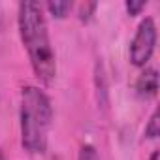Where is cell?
<instances>
[{"mask_svg":"<svg viewBox=\"0 0 160 160\" xmlns=\"http://www.w3.org/2000/svg\"><path fill=\"white\" fill-rule=\"evenodd\" d=\"M158 136H160V113H158V109H154L147 126H145V138L147 139H156Z\"/></svg>","mask_w":160,"mask_h":160,"instance_id":"obj_6","label":"cell"},{"mask_svg":"<svg viewBox=\"0 0 160 160\" xmlns=\"http://www.w3.org/2000/svg\"><path fill=\"white\" fill-rule=\"evenodd\" d=\"M136 91L143 98H154L158 92V72L154 68H145L136 79Z\"/></svg>","mask_w":160,"mask_h":160,"instance_id":"obj_4","label":"cell"},{"mask_svg":"<svg viewBox=\"0 0 160 160\" xmlns=\"http://www.w3.org/2000/svg\"><path fill=\"white\" fill-rule=\"evenodd\" d=\"M0 160H6V156H4V152L0 151Z\"/></svg>","mask_w":160,"mask_h":160,"instance_id":"obj_11","label":"cell"},{"mask_svg":"<svg viewBox=\"0 0 160 160\" xmlns=\"http://www.w3.org/2000/svg\"><path fill=\"white\" fill-rule=\"evenodd\" d=\"M94 10H96V4H94V2H91V4H81V10H79V19H81V21H89Z\"/></svg>","mask_w":160,"mask_h":160,"instance_id":"obj_9","label":"cell"},{"mask_svg":"<svg viewBox=\"0 0 160 160\" xmlns=\"http://www.w3.org/2000/svg\"><path fill=\"white\" fill-rule=\"evenodd\" d=\"M149 160H160V151L154 149V151L151 152V158H149Z\"/></svg>","mask_w":160,"mask_h":160,"instance_id":"obj_10","label":"cell"},{"mask_svg":"<svg viewBox=\"0 0 160 160\" xmlns=\"http://www.w3.org/2000/svg\"><path fill=\"white\" fill-rule=\"evenodd\" d=\"M77 160H100V154H98V151H96L94 145L85 143V145H81V149H79Z\"/></svg>","mask_w":160,"mask_h":160,"instance_id":"obj_7","label":"cell"},{"mask_svg":"<svg viewBox=\"0 0 160 160\" xmlns=\"http://www.w3.org/2000/svg\"><path fill=\"white\" fill-rule=\"evenodd\" d=\"M145 6H147L145 0H128V2L124 4V8H126V12H128V15H130V17L139 15V13H141V10H145Z\"/></svg>","mask_w":160,"mask_h":160,"instance_id":"obj_8","label":"cell"},{"mask_svg":"<svg viewBox=\"0 0 160 160\" xmlns=\"http://www.w3.org/2000/svg\"><path fill=\"white\" fill-rule=\"evenodd\" d=\"M156 25L152 17L141 19V23L136 28V34L130 42V62L138 68H145L147 62L151 60L154 47H156Z\"/></svg>","mask_w":160,"mask_h":160,"instance_id":"obj_3","label":"cell"},{"mask_svg":"<svg viewBox=\"0 0 160 160\" xmlns=\"http://www.w3.org/2000/svg\"><path fill=\"white\" fill-rule=\"evenodd\" d=\"M72 2H68V0H60V2H47L45 4V8H47V12L53 15V17H57V19H64L66 15H68V12L72 10Z\"/></svg>","mask_w":160,"mask_h":160,"instance_id":"obj_5","label":"cell"},{"mask_svg":"<svg viewBox=\"0 0 160 160\" xmlns=\"http://www.w3.org/2000/svg\"><path fill=\"white\" fill-rule=\"evenodd\" d=\"M51 124H53V106L45 91H42L36 85L23 87L19 126H21V145L28 154H43L47 151Z\"/></svg>","mask_w":160,"mask_h":160,"instance_id":"obj_2","label":"cell"},{"mask_svg":"<svg viewBox=\"0 0 160 160\" xmlns=\"http://www.w3.org/2000/svg\"><path fill=\"white\" fill-rule=\"evenodd\" d=\"M17 27L34 75L42 85H51L57 77V55L51 45L49 27L42 4L28 2V0L21 2L17 13Z\"/></svg>","mask_w":160,"mask_h":160,"instance_id":"obj_1","label":"cell"}]
</instances>
